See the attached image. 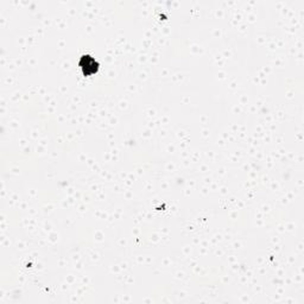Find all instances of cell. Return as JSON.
I'll return each instance as SVG.
<instances>
[{"label":"cell","instance_id":"1","mask_svg":"<svg viewBox=\"0 0 304 304\" xmlns=\"http://www.w3.org/2000/svg\"><path fill=\"white\" fill-rule=\"evenodd\" d=\"M80 67L83 75L88 76L93 75V74H97L99 69V63L93 57L88 56V55H83L80 60Z\"/></svg>","mask_w":304,"mask_h":304}]
</instances>
